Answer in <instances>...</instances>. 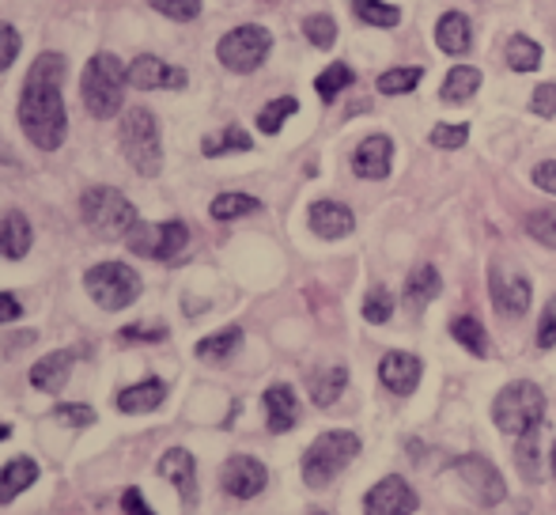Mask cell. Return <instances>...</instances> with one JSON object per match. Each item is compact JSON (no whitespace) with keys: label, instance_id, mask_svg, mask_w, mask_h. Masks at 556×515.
Here are the masks:
<instances>
[{"label":"cell","instance_id":"6da1fadb","mask_svg":"<svg viewBox=\"0 0 556 515\" xmlns=\"http://www.w3.org/2000/svg\"><path fill=\"white\" fill-rule=\"evenodd\" d=\"M61 80H65V58L61 53H38L20 91V126L30 137V145L42 148V152H58L68 133Z\"/></svg>","mask_w":556,"mask_h":515},{"label":"cell","instance_id":"7a4b0ae2","mask_svg":"<svg viewBox=\"0 0 556 515\" xmlns=\"http://www.w3.org/2000/svg\"><path fill=\"white\" fill-rule=\"evenodd\" d=\"M125 84H129V65H122L114 53H96V58L88 61L84 80H80V96H84V106L91 111V118L106 122L122 111Z\"/></svg>","mask_w":556,"mask_h":515},{"label":"cell","instance_id":"3957f363","mask_svg":"<svg viewBox=\"0 0 556 515\" xmlns=\"http://www.w3.org/2000/svg\"><path fill=\"white\" fill-rule=\"evenodd\" d=\"M117 145L122 155L129 160V167L144 178H155L163 167V145H160V126H155V114L144 106H129L122 114V126H117Z\"/></svg>","mask_w":556,"mask_h":515},{"label":"cell","instance_id":"277c9868","mask_svg":"<svg viewBox=\"0 0 556 515\" xmlns=\"http://www.w3.org/2000/svg\"><path fill=\"white\" fill-rule=\"evenodd\" d=\"M80 216L99 239H125L140 224L137 205L114 186H91L80 198Z\"/></svg>","mask_w":556,"mask_h":515},{"label":"cell","instance_id":"5b68a950","mask_svg":"<svg viewBox=\"0 0 556 515\" xmlns=\"http://www.w3.org/2000/svg\"><path fill=\"white\" fill-rule=\"evenodd\" d=\"M545 417V394L538 384H507L492 402V420H496L500 432L507 436H527L538 432Z\"/></svg>","mask_w":556,"mask_h":515},{"label":"cell","instance_id":"8992f818","mask_svg":"<svg viewBox=\"0 0 556 515\" xmlns=\"http://www.w3.org/2000/svg\"><path fill=\"white\" fill-rule=\"evenodd\" d=\"M359 455V436L349 432V428H333V432H323L303 455V481L311 489H326L352 459Z\"/></svg>","mask_w":556,"mask_h":515},{"label":"cell","instance_id":"52a82bcc","mask_svg":"<svg viewBox=\"0 0 556 515\" xmlns=\"http://www.w3.org/2000/svg\"><path fill=\"white\" fill-rule=\"evenodd\" d=\"M84 288L103 311H125L129 303H137L140 296V277L132 265L125 262H99L84 273Z\"/></svg>","mask_w":556,"mask_h":515},{"label":"cell","instance_id":"ba28073f","mask_svg":"<svg viewBox=\"0 0 556 515\" xmlns=\"http://www.w3.org/2000/svg\"><path fill=\"white\" fill-rule=\"evenodd\" d=\"M273 50V35L265 27H257V23H242V27L227 30L220 38V46H216V58H220L224 68H231V73H257V68L265 65V58H269Z\"/></svg>","mask_w":556,"mask_h":515},{"label":"cell","instance_id":"9c48e42d","mask_svg":"<svg viewBox=\"0 0 556 515\" xmlns=\"http://www.w3.org/2000/svg\"><path fill=\"white\" fill-rule=\"evenodd\" d=\"M129 251L137 258H152V262H175L190 247V228L182 221H163V224H137L125 236Z\"/></svg>","mask_w":556,"mask_h":515},{"label":"cell","instance_id":"30bf717a","mask_svg":"<svg viewBox=\"0 0 556 515\" xmlns=\"http://www.w3.org/2000/svg\"><path fill=\"white\" fill-rule=\"evenodd\" d=\"M454 474H458L462 486H466L469 493H473L477 501L484 504V508H496V504H504L507 486H504V478H500V470L484 455L454 459Z\"/></svg>","mask_w":556,"mask_h":515},{"label":"cell","instance_id":"8fae6325","mask_svg":"<svg viewBox=\"0 0 556 515\" xmlns=\"http://www.w3.org/2000/svg\"><path fill=\"white\" fill-rule=\"evenodd\" d=\"M489 292H492V303L500 307V315L507 318H519L527 315L530 307V277L519 269H511V265H492L489 269Z\"/></svg>","mask_w":556,"mask_h":515},{"label":"cell","instance_id":"7c38bea8","mask_svg":"<svg viewBox=\"0 0 556 515\" xmlns=\"http://www.w3.org/2000/svg\"><path fill=\"white\" fill-rule=\"evenodd\" d=\"M186 84H190V76L178 65H167L163 58H155V53H140L129 65V88L137 91H182Z\"/></svg>","mask_w":556,"mask_h":515},{"label":"cell","instance_id":"4fadbf2b","mask_svg":"<svg viewBox=\"0 0 556 515\" xmlns=\"http://www.w3.org/2000/svg\"><path fill=\"white\" fill-rule=\"evenodd\" d=\"M265 481H269V470H265V466L257 463V459L231 455L224 463L220 486H224L227 497H235V501H254V497L265 489Z\"/></svg>","mask_w":556,"mask_h":515},{"label":"cell","instance_id":"5bb4252c","mask_svg":"<svg viewBox=\"0 0 556 515\" xmlns=\"http://www.w3.org/2000/svg\"><path fill=\"white\" fill-rule=\"evenodd\" d=\"M413 512H417V493L402 478H382L364 497V515H413Z\"/></svg>","mask_w":556,"mask_h":515},{"label":"cell","instance_id":"9a60e30c","mask_svg":"<svg viewBox=\"0 0 556 515\" xmlns=\"http://www.w3.org/2000/svg\"><path fill=\"white\" fill-rule=\"evenodd\" d=\"M394 167V140L382 137V133H371L367 140H359L356 152H352V171L359 178H371V183H382Z\"/></svg>","mask_w":556,"mask_h":515},{"label":"cell","instance_id":"2e32d148","mask_svg":"<svg viewBox=\"0 0 556 515\" xmlns=\"http://www.w3.org/2000/svg\"><path fill=\"white\" fill-rule=\"evenodd\" d=\"M420 376H425V364L413 353H387L379 364V379L390 394H413L420 387Z\"/></svg>","mask_w":556,"mask_h":515},{"label":"cell","instance_id":"e0dca14e","mask_svg":"<svg viewBox=\"0 0 556 515\" xmlns=\"http://www.w3.org/2000/svg\"><path fill=\"white\" fill-rule=\"evenodd\" d=\"M262 405H265V425H269V432L280 436L300 425V398H295V390L288 384H273L265 390Z\"/></svg>","mask_w":556,"mask_h":515},{"label":"cell","instance_id":"ac0fdd59","mask_svg":"<svg viewBox=\"0 0 556 515\" xmlns=\"http://www.w3.org/2000/svg\"><path fill=\"white\" fill-rule=\"evenodd\" d=\"M160 474L178 489L186 504H198V463L186 448H170L167 455L160 459Z\"/></svg>","mask_w":556,"mask_h":515},{"label":"cell","instance_id":"d6986e66","mask_svg":"<svg viewBox=\"0 0 556 515\" xmlns=\"http://www.w3.org/2000/svg\"><path fill=\"white\" fill-rule=\"evenodd\" d=\"M307 224L318 239H344L356 228V216H352V209L341 205V201H315L307 213Z\"/></svg>","mask_w":556,"mask_h":515},{"label":"cell","instance_id":"ffe728a7","mask_svg":"<svg viewBox=\"0 0 556 515\" xmlns=\"http://www.w3.org/2000/svg\"><path fill=\"white\" fill-rule=\"evenodd\" d=\"M73 364H76L73 349H58V353L42 356V361L30 368V387L46 390V394H58V390H65L68 376H73Z\"/></svg>","mask_w":556,"mask_h":515},{"label":"cell","instance_id":"44dd1931","mask_svg":"<svg viewBox=\"0 0 556 515\" xmlns=\"http://www.w3.org/2000/svg\"><path fill=\"white\" fill-rule=\"evenodd\" d=\"M435 46H440L443 53H451V58L469 53V46H473V23H469V15L443 12L440 23H435Z\"/></svg>","mask_w":556,"mask_h":515},{"label":"cell","instance_id":"7402d4cb","mask_svg":"<svg viewBox=\"0 0 556 515\" xmlns=\"http://www.w3.org/2000/svg\"><path fill=\"white\" fill-rule=\"evenodd\" d=\"M30 243H35V231H30V221L23 213H4L0 216V258L8 262H20L27 258Z\"/></svg>","mask_w":556,"mask_h":515},{"label":"cell","instance_id":"603a6c76","mask_svg":"<svg viewBox=\"0 0 556 515\" xmlns=\"http://www.w3.org/2000/svg\"><path fill=\"white\" fill-rule=\"evenodd\" d=\"M163 398H167V384H163V379H144V384L117 390L114 402L122 413H152L163 405Z\"/></svg>","mask_w":556,"mask_h":515},{"label":"cell","instance_id":"cb8c5ba5","mask_svg":"<svg viewBox=\"0 0 556 515\" xmlns=\"http://www.w3.org/2000/svg\"><path fill=\"white\" fill-rule=\"evenodd\" d=\"M38 478L35 459H12V463L0 466V504H12L23 489H30Z\"/></svg>","mask_w":556,"mask_h":515},{"label":"cell","instance_id":"d4e9b609","mask_svg":"<svg viewBox=\"0 0 556 515\" xmlns=\"http://www.w3.org/2000/svg\"><path fill=\"white\" fill-rule=\"evenodd\" d=\"M440 292H443V277L435 265H417V269L409 273V280H405V300L417 311L425 307V303H432Z\"/></svg>","mask_w":556,"mask_h":515},{"label":"cell","instance_id":"484cf974","mask_svg":"<svg viewBox=\"0 0 556 515\" xmlns=\"http://www.w3.org/2000/svg\"><path fill=\"white\" fill-rule=\"evenodd\" d=\"M344 384H349V368H344V364H330V368L315 372V376H311V402L330 410L337 398H341Z\"/></svg>","mask_w":556,"mask_h":515},{"label":"cell","instance_id":"4316f807","mask_svg":"<svg viewBox=\"0 0 556 515\" xmlns=\"http://www.w3.org/2000/svg\"><path fill=\"white\" fill-rule=\"evenodd\" d=\"M477 88H481V73L473 65H454L443 80V103H466L477 96Z\"/></svg>","mask_w":556,"mask_h":515},{"label":"cell","instance_id":"83f0119b","mask_svg":"<svg viewBox=\"0 0 556 515\" xmlns=\"http://www.w3.org/2000/svg\"><path fill=\"white\" fill-rule=\"evenodd\" d=\"M239 346H242L239 326H224V330H216L198 341V356L201 361H227V356L239 353Z\"/></svg>","mask_w":556,"mask_h":515},{"label":"cell","instance_id":"f1b7e54d","mask_svg":"<svg viewBox=\"0 0 556 515\" xmlns=\"http://www.w3.org/2000/svg\"><path fill=\"white\" fill-rule=\"evenodd\" d=\"M451 338L458 341L462 349H469L473 356H489V334H484L481 318L473 315H458L451 323Z\"/></svg>","mask_w":556,"mask_h":515},{"label":"cell","instance_id":"f546056e","mask_svg":"<svg viewBox=\"0 0 556 515\" xmlns=\"http://www.w3.org/2000/svg\"><path fill=\"white\" fill-rule=\"evenodd\" d=\"M504 58H507V65H511L515 73H534V68H542V46H538L534 38H527V35H515L511 42H507Z\"/></svg>","mask_w":556,"mask_h":515},{"label":"cell","instance_id":"4dcf8cb0","mask_svg":"<svg viewBox=\"0 0 556 515\" xmlns=\"http://www.w3.org/2000/svg\"><path fill=\"white\" fill-rule=\"evenodd\" d=\"M352 12L367 27H397L402 23V8L387 4V0H352Z\"/></svg>","mask_w":556,"mask_h":515},{"label":"cell","instance_id":"1f68e13d","mask_svg":"<svg viewBox=\"0 0 556 515\" xmlns=\"http://www.w3.org/2000/svg\"><path fill=\"white\" fill-rule=\"evenodd\" d=\"M352 84H356V73H352L344 61H333V65H326V73H318L315 91L323 103H333V99L341 96L344 88H352Z\"/></svg>","mask_w":556,"mask_h":515},{"label":"cell","instance_id":"d6a6232c","mask_svg":"<svg viewBox=\"0 0 556 515\" xmlns=\"http://www.w3.org/2000/svg\"><path fill=\"white\" fill-rule=\"evenodd\" d=\"M257 209H262V201L250 198V193H220V198H213L208 213H213V221H242Z\"/></svg>","mask_w":556,"mask_h":515},{"label":"cell","instance_id":"836d02e7","mask_svg":"<svg viewBox=\"0 0 556 515\" xmlns=\"http://www.w3.org/2000/svg\"><path fill=\"white\" fill-rule=\"evenodd\" d=\"M295 111H300V103H295L292 96L273 99V103H265L262 111H257V129H262L265 137H273V133H280V126H285Z\"/></svg>","mask_w":556,"mask_h":515},{"label":"cell","instance_id":"e575fe53","mask_svg":"<svg viewBox=\"0 0 556 515\" xmlns=\"http://www.w3.org/2000/svg\"><path fill=\"white\" fill-rule=\"evenodd\" d=\"M250 148H254V140H250L247 129L227 126L224 133H216V137H205L201 152H205V155H227V152H250Z\"/></svg>","mask_w":556,"mask_h":515},{"label":"cell","instance_id":"d590c367","mask_svg":"<svg viewBox=\"0 0 556 515\" xmlns=\"http://www.w3.org/2000/svg\"><path fill=\"white\" fill-rule=\"evenodd\" d=\"M420 80H425V68H417V65L387 68V73L379 76V96H409Z\"/></svg>","mask_w":556,"mask_h":515},{"label":"cell","instance_id":"8d00e7d4","mask_svg":"<svg viewBox=\"0 0 556 515\" xmlns=\"http://www.w3.org/2000/svg\"><path fill=\"white\" fill-rule=\"evenodd\" d=\"M303 35H307V42L318 46V50H333V42H337L333 15H307V20H303Z\"/></svg>","mask_w":556,"mask_h":515},{"label":"cell","instance_id":"74e56055","mask_svg":"<svg viewBox=\"0 0 556 515\" xmlns=\"http://www.w3.org/2000/svg\"><path fill=\"white\" fill-rule=\"evenodd\" d=\"M538 455H542V448H538V432L519 436V448H515V463H519V470L527 474L530 481H542V466H538Z\"/></svg>","mask_w":556,"mask_h":515},{"label":"cell","instance_id":"f35d334b","mask_svg":"<svg viewBox=\"0 0 556 515\" xmlns=\"http://www.w3.org/2000/svg\"><path fill=\"white\" fill-rule=\"evenodd\" d=\"M527 236L556 251V209H538L527 216Z\"/></svg>","mask_w":556,"mask_h":515},{"label":"cell","instance_id":"ab89813d","mask_svg":"<svg viewBox=\"0 0 556 515\" xmlns=\"http://www.w3.org/2000/svg\"><path fill=\"white\" fill-rule=\"evenodd\" d=\"M390 315H394V296H390L382 285H375L364 300V318L375 326H382V323H390Z\"/></svg>","mask_w":556,"mask_h":515},{"label":"cell","instance_id":"60d3db41","mask_svg":"<svg viewBox=\"0 0 556 515\" xmlns=\"http://www.w3.org/2000/svg\"><path fill=\"white\" fill-rule=\"evenodd\" d=\"M428 140H432L435 148H443V152H454V148H462L469 140V126L466 122H440Z\"/></svg>","mask_w":556,"mask_h":515},{"label":"cell","instance_id":"b9f144b4","mask_svg":"<svg viewBox=\"0 0 556 515\" xmlns=\"http://www.w3.org/2000/svg\"><path fill=\"white\" fill-rule=\"evenodd\" d=\"M148 4L155 8L160 15H167V20L175 23H190L201 15V0H148Z\"/></svg>","mask_w":556,"mask_h":515},{"label":"cell","instance_id":"7bdbcfd3","mask_svg":"<svg viewBox=\"0 0 556 515\" xmlns=\"http://www.w3.org/2000/svg\"><path fill=\"white\" fill-rule=\"evenodd\" d=\"M53 420H61V425H68V428H88L91 420H96V410H91V405L65 402V405L53 410Z\"/></svg>","mask_w":556,"mask_h":515},{"label":"cell","instance_id":"ee69618b","mask_svg":"<svg viewBox=\"0 0 556 515\" xmlns=\"http://www.w3.org/2000/svg\"><path fill=\"white\" fill-rule=\"evenodd\" d=\"M20 46H23L20 30H15L12 23H0V73H4L15 58H20Z\"/></svg>","mask_w":556,"mask_h":515},{"label":"cell","instance_id":"f6af8a7d","mask_svg":"<svg viewBox=\"0 0 556 515\" xmlns=\"http://www.w3.org/2000/svg\"><path fill=\"white\" fill-rule=\"evenodd\" d=\"M556 346V296L545 303L542 323H538V349H553Z\"/></svg>","mask_w":556,"mask_h":515},{"label":"cell","instance_id":"bcb514c9","mask_svg":"<svg viewBox=\"0 0 556 515\" xmlns=\"http://www.w3.org/2000/svg\"><path fill=\"white\" fill-rule=\"evenodd\" d=\"M530 111H534L538 118H553V114H556V84H542V88L534 91V99H530Z\"/></svg>","mask_w":556,"mask_h":515},{"label":"cell","instance_id":"7dc6e473","mask_svg":"<svg viewBox=\"0 0 556 515\" xmlns=\"http://www.w3.org/2000/svg\"><path fill=\"white\" fill-rule=\"evenodd\" d=\"M163 338H167V326L137 323V326H125V330H122V341H163Z\"/></svg>","mask_w":556,"mask_h":515},{"label":"cell","instance_id":"c3c4849f","mask_svg":"<svg viewBox=\"0 0 556 515\" xmlns=\"http://www.w3.org/2000/svg\"><path fill=\"white\" fill-rule=\"evenodd\" d=\"M534 186L545 193H556V160H545L534 167Z\"/></svg>","mask_w":556,"mask_h":515},{"label":"cell","instance_id":"681fc988","mask_svg":"<svg viewBox=\"0 0 556 515\" xmlns=\"http://www.w3.org/2000/svg\"><path fill=\"white\" fill-rule=\"evenodd\" d=\"M122 508H125V515H155L152 508H148V501H144V493H140V489H125Z\"/></svg>","mask_w":556,"mask_h":515},{"label":"cell","instance_id":"f907efd6","mask_svg":"<svg viewBox=\"0 0 556 515\" xmlns=\"http://www.w3.org/2000/svg\"><path fill=\"white\" fill-rule=\"evenodd\" d=\"M20 315H23V303L15 300L12 292H0V326H4V323H15Z\"/></svg>","mask_w":556,"mask_h":515},{"label":"cell","instance_id":"816d5d0a","mask_svg":"<svg viewBox=\"0 0 556 515\" xmlns=\"http://www.w3.org/2000/svg\"><path fill=\"white\" fill-rule=\"evenodd\" d=\"M8 436H12V428H8V425H0V440H8Z\"/></svg>","mask_w":556,"mask_h":515},{"label":"cell","instance_id":"f5cc1de1","mask_svg":"<svg viewBox=\"0 0 556 515\" xmlns=\"http://www.w3.org/2000/svg\"><path fill=\"white\" fill-rule=\"evenodd\" d=\"M553 474H556V443H553Z\"/></svg>","mask_w":556,"mask_h":515},{"label":"cell","instance_id":"db71d44e","mask_svg":"<svg viewBox=\"0 0 556 515\" xmlns=\"http://www.w3.org/2000/svg\"><path fill=\"white\" fill-rule=\"evenodd\" d=\"M311 515H326V512H311Z\"/></svg>","mask_w":556,"mask_h":515}]
</instances>
